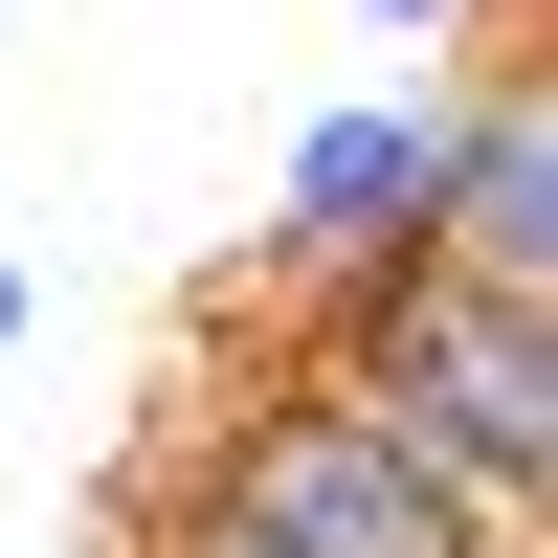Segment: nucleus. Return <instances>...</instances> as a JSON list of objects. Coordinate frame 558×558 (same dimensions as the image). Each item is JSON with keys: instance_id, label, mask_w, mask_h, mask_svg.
<instances>
[{"instance_id": "39448f33", "label": "nucleus", "mask_w": 558, "mask_h": 558, "mask_svg": "<svg viewBox=\"0 0 558 558\" xmlns=\"http://www.w3.org/2000/svg\"><path fill=\"white\" fill-rule=\"evenodd\" d=\"M357 23H380V45H447V23H470V0H357Z\"/></svg>"}, {"instance_id": "0eeeda50", "label": "nucleus", "mask_w": 558, "mask_h": 558, "mask_svg": "<svg viewBox=\"0 0 558 558\" xmlns=\"http://www.w3.org/2000/svg\"><path fill=\"white\" fill-rule=\"evenodd\" d=\"M0 357H23V268H0Z\"/></svg>"}, {"instance_id": "7ed1b4c3", "label": "nucleus", "mask_w": 558, "mask_h": 558, "mask_svg": "<svg viewBox=\"0 0 558 558\" xmlns=\"http://www.w3.org/2000/svg\"><path fill=\"white\" fill-rule=\"evenodd\" d=\"M425 157H447V68L425 89H336V112L291 134V179H268V268H291V291L402 268L425 246Z\"/></svg>"}, {"instance_id": "423d86ee", "label": "nucleus", "mask_w": 558, "mask_h": 558, "mask_svg": "<svg viewBox=\"0 0 558 558\" xmlns=\"http://www.w3.org/2000/svg\"><path fill=\"white\" fill-rule=\"evenodd\" d=\"M134 558H246V536H202V514H157V536H134Z\"/></svg>"}, {"instance_id": "f257e3e1", "label": "nucleus", "mask_w": 558, "mask_h": 558, "mask_svg": "<svg viewBox=\"0 0 558 558\" xmlns=\"http://www.w3.org/2000/svg\"><path fill=\"white\" fill-rule=\"evenodd\" d=\"M313 380L357 402L380 447H425L470 514H558V313H514V291H470V268H357L336 291V336H313Z\"/></svg>"}, {"instance_id": "20e7f679", "label": "nucleus", "mask_w": 558, "mask_h": 558, "mask_svg": "<svg viewBox=\"0 0 558 558\" xmlns=\"http://www.w3.org/2000/svg\"><path fill=\"white\" fill-rule=\"evenodd\" d=\"M425 268L558 313V89L536 68H470L447 89V157H425Z\"/></svg>"}, {"instance_id": "f03ea898", "label": "nucleus", "mask_w": 558, "mask_h": 558, "mask_svg": "<svg viewBox=\"0 0 558 558\" xmlns=\"http://www.w3.org/2000/svg\"><path fill=\"white\" fill-rule=\"evenodd\" d=\"M179 514H202V536H246V558H536L514 514H470L425 447H380L336 380H313V357H291V380H246V402L202 425Z\"/></svg>"}]
</instances>
